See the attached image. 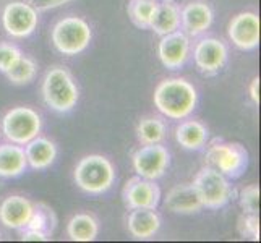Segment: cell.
<instances>
[{"label":"cell","instance_id":"obj_1","mask_svg":"<svg viewBox=\"0 0 261 243\" xmlns=\"http://www.w3.org/2000/svg\"><path fill=\"white\" fill-rule=\"evenodd\" d=\"M152 101L156 109L167 119L184 120L196 109L198 93L185 78H166L156 86Z\"/></svg>","mask_w":261,"mask_h":243},{"label":"cell","instance_id":"obj_2","mask_svg":"<svg viewBox=\"0 0 261 243\" xmlns=\"http://www.w3.org/2000/svg\"><path fill=\"white\" fill-rule=\"evenodd\" d=\"M75 185L88 195L109 192L115 182V167L106 156L89 154L78 160L73 170Z\"/></svg>","mask_w":261,"mask_h":243},{"label":"cell","instance_id":"obj_3","mask_svg":"<svg viewBox=\"0 0 261 243\" xmlns=\"http://www.w3.org/2000/svg\"><path fill=\"white\" fill-rule=\"evenodd\" d=\"M42 99L47 107L59 114H67L73 111L80 91L71 73L64 67L50 68L42 79Z\"/></svg>","mask_w":261,"mask_h":243},{"label":"cell","instance_id":"obj_4","mask_svg":"<svg viewBox=\"0 0 261 243\" xmlns=\"http://www.w3.org/2000/svg\"><path fill=\"white\" fill-rule=\"evenodd\" d=\"M50 39L56 50L62 56L75 57L88 49L93 39V30L83 18L65 16L54 24Z\"/></svg>","mask_w":261,"mask_h":243},{"label":"cell","instance_id":"obj_5","mask_svg":"<svg viewBox=\"0 0 261 243\" xmlns=\"http://www.w3.org/2000/svg\"><path fill=\"white\" fill-rule=\"evenodd\" d=\"M204 159L206 166L214 167L230 180L240 178L250 164V156L245 146H242L240 143L224 141L218 138L208 145Z\"/></svg>","mask_w":261,"mask_h":243},{"label":"cell","instance_id":"obj_6","mask_svg":"<svg viewBox=\"0 0 261 243\" xmlns=\"http://www.w3.org/2000/svg\"><path fill=\"white\" fill-rule=\"evenodd\" d=\"M192 185L200 196L203 208L208 209H221L227 206L236 193L230 178L211 166H204L198 170Z\"/></svg>","mask_w":261,"mask_h":243},{"label":"cell","instance_id":"obj_7","mask_svg":"<svg viewBox=\"0 0 261 243\" xmlns=\"http://www.w3.org/2000/svg\"><path fill=\"white\" fill-rule=\"evenodd\" d=\"M42 120L41 115L31 107H13L8 111L2 119V131L4 137L15 145L24 146L41 133Z\"/></svg>","mask_w":261,"mask_h":243},{"label":"cell","instance_id":"obj_8","mask_svg":"<svg viewBox=\"0 0 261 243\" xmlns=\"http://www.w3.org/2000/svg\"><path fill=\"white\" fill-rule=\"evenodd\" d=\"M39 23V12L30 4L15 0L7 4L2 12V24L8 36L15 39H24L31 36Z\"/></svg>","mask_w":261,"mask_h":243},{"label":"cell","instance_id":"obj_9","mask_svg":"<svg viewBox=\"0 0 261 243\" xmlns=\"http://www.w3.org/2000/svg\"><path fill=\"white\" fill-rule=\"evenodd\" d=\"M132 164L137 175L148 180H158L167 172L170 164V152L166 146H163V143L141 145V148L133 152Z\"/></svg>","mask_w":261,"mask_h":243},{"label":"cell","instance_id":"obj_10","mask_svg":"<svg viewBox=\"0 0 261 243\" xmlns=\"http://www.w3.org/2000/svg\"><path fill=\"white\" fill-rule=\"evenodd\" d=\"M229 50L218 38H203L193 47V62L204 75H216L227 64Z\"/></svg>","mask_w":261,"mask_h":243},{"label":"cell","instance_id":"obj_11","mask_svg":"<svg viewBox=\"0 0 261 243\" xmlns=\"http://www.w3.org/2000/svg\"><path fill=\"white\" fill-rule=\"evenodd\" d=\"M122 198L127 209H156L161 203V188L159 185H156V180H148L137 175L125 183L122 190Z\"/></svg>","mask_w":261,"mask_h":243},{"label":"cell","instance_id":"obj_12","mask_svg":"<svg viewBox=\"0 0 261 243\" xmlns=\"http://www.w3.org/2000/svg\"><path fill=\"white\" fill-rule=\"evenodd\" d=\"M230 42L240 50H255L259 46V16L255 12H242L229 23Z\"/></svg>","mask_w":261,"mask_h":243},{"label":"cell","instance_id":"obj_13","mask_svg":"<svg viewBox=\"0 0 261 243\" xmlns=\"http://www.w3.org/2000/svg\"><path fill=\"white\" fill-rule=\"evenodd\" d=\"M190 38L182 30L161 36V41L158 44V56L161 64L169 70L182 68L190 57Z\"/></svg>","mask_w":261,"mask_h":243},{"label":"cell","instance_id":"obj_14","mask_svg":"<svg viewBox=\"0 0 261 243\" xmlns=\"http://www.w3.org/2000/svg\"><path fill=\"white\" fill-rule=\"evenodd\" d=\"M214 20V13L210 4L203 0L187 4L180 8V30H182L188 38H198L204 34L211 28Z\"/></svg>","mask_w":261,"mask_h":243},{"label":"cell","instance_id":"obj_15","mask_svg":"<svg viewBox=\"0 0 261 243\" xmlns=\"http://www.w3.org/2000/svg\"><path fill=\"white\" fill-rule=\"evenodd\" d=\"M34 204L21 195H10L0 203V222L8 229L21 230L26 227Z\"/></svg>","mask_w":261,"mask_h":243},{"label":"cell","instance_id":"obj_16","mask_svg":"<svg viewBox=\"0 0 261 243\" xmlns=\"http://www.w3.org/2000/svg\"><path fill=\"white\" fill-rule=\"evenodd\" d=\"M164 206L174 214H196L203 209V203L192 183L170 188L164 198Z\"/></svg>","mask_w":261,"mask_h":243},{"label":"cell","instance_id":"obj_17","mask_svg":"<svg viewBox=\"0 0 261 243\" xmlns=\"http://www.w3.org/2000/svg\"><path fill=\"white\" fill-rule=\"evenodd\" d=\"M127 229L135 240H149L161 229V218L156 209L137 208L127 215Z\"/></svg>","mask_w":261,"mask_h":243},{"label":"cell","instance_id":"obj_18","mask_svg":"<svg viewBox=\"0 0 261 243\" xmlns=\"http://www.w3.org/2000/svg\"><path fill=\"white\" fill-rule=\"evenodd\" d=\"M24 148L26 160L28 166L34 170H44L50 167L57 159V146L56 143L50 141L49 138L44 137H36L31 141H28Z\"/></svg>","mask_w":261,"mask_h":243},{"label":"cell","instance_id":"obj_19","mask_svg":"<svg viewBox=\"0 0 261 243\" xmlns=\"http://www.w3.org/2000/svg\"><path fill=\"white\" fill-rule=\"evenodd\" d=\"M210 130L200 120H185L180 122L175 128V141L184 149L198 151L208 145Z\"/></svg>","mask_w":261,"mask_h":243},{"label":"cell","instance_id":"obj_20","mask_svg":"<svg viewBox=\"0 0 261 243\" xmlns=\"http://www.w3.org/2000/svg\"><path fill=\"white\" fill-rule=\"evenodd\" d=\"M28 160H26L24 148L15 143L0 145V177L16 178L26 172Z\"/></svg>","mask_w":261,"mask_h":243},{"label":"cell","instance_id":"obj_21","mask_svg":"<svg viewBox=\"0 0 261 243\" xmlns=\"http://www.w3.org/2000/svg\"><path fill=\"white\" fill-rule=\"evenodd\" d=\"M149 30H152L158 36H166L180 30V7L172 0H163L158 4Z\"/></svg>","mask_w":261,"mask_h":243},{"label":"cell","instance_id":"obj_22","mask_svg":"<svg viewBox=\"0 0 261 243\" xmlns=\"http://www.w3.org/2000/svg\"><path fill=\"white\" fill-rule=\"evenodd\" d=\"M67 235L73 241H93L99 235V222L91 214L78 212L67 224Z\"/></svg>","mask_w":261,"mask_h":243},{"label":"cell","instance_id":"obj_23","mask_svg":"<svg viewBox=\"0 0 261 243\" xmlns=\"http://www.w3.org/2000/svg\"><path fill=\"white\" fill-rule=\"evenodd\" d=\"M167 134V127L163 119L159 117H145L141 119L137 127V138L140 145H156L163 143Z\"/></svg>","mask_w":261,"mask_h":243},{"label":"cell","instance_id":"obj_24","mask_svg":"<svg viewBox=\"0 0 261 243\" xmlns=\"http://www.w3.org/2000/svg\"><path fill=\"white\" fill-rule=\"evenodd\" d=\"M158 4L159 2L156 0H130L127 5V13L132 23L140 30H149Z\"/></svg>","mask_w":261,"mask_h":243},{"label":"cell","instance_id":"obj_25","mask_svg":"<svg viewBox=\"0 0 261 243\" xmlns=\"http://www.w3.org/2000/svg\"><path fill=\"white\" fill-rule=\"evenodd\" d=\"M36 73H38V65L36 62L30 57L23 56L16 64L12 67L10 71H7V78L12 81L13 85H28L34 79Z\"/></svg>","mask_w":261,"mask_h":243},{"label":"cell","instance_id":"obj_26","mask_svg":"<svg viewBox=\"0 0 261 243\" xmlns=\"http://www.w3.org/2000/svg\"><path fill=\"white\" fill-rule=\"evenodd\" d=\"M26 227L46 232L47 235H52V230L56 227V215H54L52 209L47 208L46 204H34V211L28 224H26Z\"/></svg>","mask_w":261,"mask_h":243},{"label":"cell","instance_id":"obj_27","mask_svg":"<svg viewBox=\"0 0 261 243\" xmlns=\"http://www.w3.org/2000/svg\"><path fill=\"white\" fill-rule=\"evenodd\" d=\"M239 203L245 214H259V186L256 183L247 185L239 195Z\"/></svg>","mask_w":261,"mask_h":243},{"label":"cell","instance_id":"obj_28","mask_svg":"<svg viewBox=\"0 0 261 243\" xmlns=\"http://www.w3.org/2000/svg\"><path fill=\"white\" fill-rule=\"evenodd\" d=\"M239 232L244 238L259 240V218L258 214H242L239 218Z\"/></svg>","mask_w":261,"mask_h":243},{"label":"cell","instance_id":"obj_29","mask_svg":"<svg viewBox=\"0 0 261 243\" xmlns=\"http://www.w3.org/2000/svg\"><path fill=\"white\" fill-rule=\"evenodd\" d=\"M23 57V52L18 49L13 44H0V73H7L10 71L12 67L16 64L18 60Z\"/></svg>","mask_w":261,"mask_h":243},{"label":"cell","instance_id":"obj_30","mask_svg":"<svg viewBox=\"0 0 261 243\" xmlns=\"http://www.w3.org/2000/svg\"><path fill=\"white\" fill-rule=\"evenodd\" d=\"M70 2H75V0H30V4H31L38 12L54 10V8H59V7H62V5L70 4Z\"/></svg>","mask_w":261,"mask_h":243},{"label":"cell","instance_id":"obj_31","mask_svg":"<svg viewBox=\"0 0 261 243\" xmlns=\"http://www.w3.org/2000/svg\"><path fill=\"white\" fill-rule=\"evenodd\" d=\"M21 240L23 241H49L50 235H47L46 232H41V230H36V229H28L24 227L21 229Z\"/></svg>","mask_w":261,"mask_h":243},{"label":"cell","instance_id":"obj_32","mask_svg":"<svg viewBox=\"0 0 261 243\" xmlns=\"http://www.w3.org/2000/svg\"><path fill=\"white\" fill-rule=\"evenodd\" d=\"M248 93H250V99L253 101V104L259 105V76H255L251 79V83L248 86Z\"/></svg>","mask_w":261,"mask_h":243},{"label":"cell","instance_id":"obj_33","mask_svg":"<svg viewBox=\"0 0 261 243\" xmlns=\"http://www.w3.org/2000/svg\"><path fill=\"white\" fill-rule=\"evenodd\" d=\"M156 2H159V0H156Z\"/></svg>","mask_w":261,"mask_h":243}]
</instances>
